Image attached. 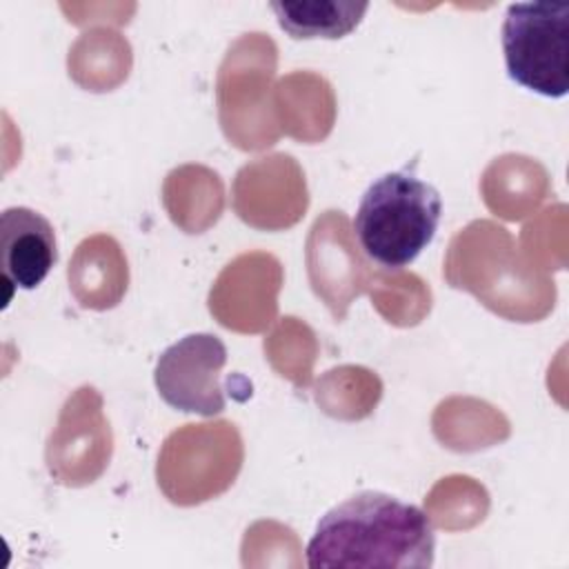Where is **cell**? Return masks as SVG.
Here are the masks:
<instances>
[{
    "label": "cell",
    "mask_w": 569,
    "mask_h": 569,
    "mask_svg": "<svg viewBox=\"0 0 569 569\" xmlns=\"http://www.w3.org/2000/svg\"><path fill=\"white\" fill-rule=\"evenodd\" d=\"M280 29L293 40H340L349 36L369 9V2L356 0H296L271 2Z\"/></svg>",
    "instance_id": "6"
},
{
    "label": "cell",
    "mask_w": 569,
    "mask_h": 569,
    "mask_svg": "<svg viewBox=\"0 0 569 569\" xmlns=\"http://www.w3.org/2000/svg\"><path fill=\"white\" fill-rule=\"evenodd\" d=\"M227 365V347L213 333H189L167 347L156 365L160 398L187 413L216 416L224 411L220 371Z\"/></svg>",
    "instance_id": "4"
},
{
    "label": "cell",
    "mask_w": 569,
    "mask_h": 569,
    "mask_svg": "<svg viewBox=\"0 0 569 569\" xmlns=\"http://www.w3.org/2000/svg\"><path fill=\"white\" fill-rule=\"evenodd\" d=\"M509 78L547 98L569 91V4L513 2L502 22Z\"/></svg>",
    "instance_id": "3"
},
{
    "label": "cell",
    "mask_w": 569,
    "mask_h": 569,
    "mask_svg": "<svg viewBox=\"0 0 569 569\" xmlns=\"http://www.w3.org/2000/svg\"><path fill=\"white\" fill-rule=\"evenodd\" d=\"M56 262V231L42 213L29 207H9L0 213V267L2 282L7 284L4 305L11 302L13 289L31 291L42 284Z\"/></svg>",
    "instance_id": "5"
},
{
    "label": "cell",
    "mask_w": 569,
    "mask_h": 569,
    "mask_svg": "<svg viewBox=\"0 0 569 569\" xmlns=\"http://www.w3.org/2000/svg\"><path fill=\"white\" fill-rule=\"evenodd\" d=\"M433 527L420 507L360 491L318 520L305 556L311 569H425L433 565Z\"/></svg>",
    "instance_id": "1"
},
{
    "label": "cell",
    "mask_w": 569,
    "mask_h": 569,
    "mask_svg": "<svg viewBox=\"0 0 569 569\" xmlns=\"http://www.w3.org/2000/svg\"><path fill=\"white\" fill-rule=\"evenodd\" d=\"M440 216L442 198L436 187L413 173L391 171L373 180L362 193L353 231L373 262L402 269L433 240Z\"/></svg>",
    "instance_id": "2"
}]
</instances>
